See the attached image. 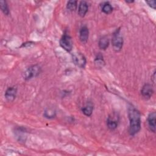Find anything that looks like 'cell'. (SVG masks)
Listing matches in <instances>:
<instances>
[{
	"instance_id": "obj_1",
	"label": "cell",
	"mask_w": 156,
	"mask_h": 156,
	"mask_svg": "<svg viewBox=\"0 0 156 156\" xmlns=\"http://www.w3.org/2000/svg\"><path fill=\"white\" fill-rule=\"evenodd\" d=\"M128 116L130 121L129 133L131 136H133L141 129V115L135 108L130 107L128 109Z\"/></svg>"
},
{
	"instance_id": "obj_2",
	"label": "cell",
	"mask_w": 156,
	"mask_h": 156,
	"mask_svg": "<svg viewBox=\"0 0 156 156\" xmlns=\"http://www.w3.org/2000/svg\"><path fill=\"white\" fill-rule=\"evenodd\" d=\"M112 43L113 50L115 51L118 52L121 50L123 46V38L121 34L119 29L116 30L113 34Z\"/></svg>"
},
{
	"instance_id": "obj_3",
	"label": "cell",
	"mask_w": 156,
	"mask_h": 156,
	"mask_svg": "<svg viewBox=\"0 0 156 156\" xmlns=\"http://www.w3.org/2000/svg\"><path fill=\"white\" fill-rule=\"evenodd\" d=\"M41 68L37 65H32L27 68L23 73V77L25 80H29L38 76L41 73Z\"/></svg>"
},
{
	"instance_id": "obj_4",
	"label": "cell",
	"mask_w": 156,
	"mask_h": 156,
	"mask_svg": "<svg viewBox=\"0 0 156 156\" xmlns=\"http://www.w3.org/2000/svg\"><path fill=\"white\" fill-rule=\"evenodd\" d=\"M73 41L71 37L65 34L60 40V44L62 48L68 52H70L73 49Z\"/></svg>"
},
{
	"instance_id": "obj_5",
	"label": "cell",
	"mask_w": 156,
	"mask_h": 156,
	"mask_svg": "<svg viewBox=\"0 0 156 156\" xmlns=\"http://www.w3.org/2000/svg\"><path fill=\"white\" fill-rule=\"evenodd\" d=\"M73 61L76 66L82 68L85 66L87 63L86 58L82 53L80 52H77L73 54Z\"/></svg>"
},
{
	"instance_id": "obj_6",
	"label": "cell",
	"mask_w": 156,
	"mask_h": 156,
	"mask_svg": "<svg viewBox=\"0 0 156 156\" xmlns=\"http://www.w3.org/2000/svg\"><path fill=\"white\" fill-rule=\"evenodd\" d=\"M119 116L118 114L113 113L108 116L107 119V126L110 130L115 129L118 125Z\"/></svg>"
},
{
	"instance_id": "obj_7",
	"label": "cell",
	"mask_w": 156,
	"mask_h": 156,
	"mask_svg": "<svg viewBox=\"0 0 156 156\" xmlns=\"http://www.w3.org/2000/svg\"><path fill=\"white\" fill-rule=\"evenodd\" d=\"M141 93L142 96L146 99H150L154 93V90L152 85L149 83L145 84L141 90Z\"/></svg>"
},
{
	"instance_id": "obj_8",
	"label": "cell",
	"mask_w": 156,
	"mask_h": 156,
	"mask_svg": "<svg viewBox=\"0 0 156 156\" xmlns=\"http://www.w3.org/2000/svg\"><path fill=\"white\" fill-rule=\"evenodd\" d=\"M17 89L14 87H9L7 89L5 93V98L9 102L13 101L16 96Z\"/></svg>"
},
{
	"instance_id": "obj_9",
	"label": "cell",
	"mask_w": 156,
	"mask_h": 156,
	"mask_svg": "<svg viewBox=\"0 0 156 156\" xmlns=\"http://www.w3.org/2000/svg\"><path fill=\"white\" fill-rule=\"evenodd\" d=\"M155 121H156V113L155 112H151L147 117V124L148 127L153 132H155Z\"/></svg>"
},
{
	"instance_id": "obj_10",
	"label": "cell",
	"mask_w": 156,
	"mask_h": 156,
	"mask_svg": "<svg viewBox=\"0 0 156 156\" xmlns=\"http://www.w3.org/2000/svg\"><path fill=\"white\" fill-rule=\"evenodd\" d=\"M89 37V30L87 26H83L80 28L79 32V38L82 43H86Z\"/></svg>"
},
{
	"instance_id": "obj_11",
	"label": "cell",
	"mask_w": 156,
	"mask_h": 156,
	"mask_svg": "<svg viewBox=\"0 0 156 156\" xmlns=\"http://www.w3.org/2000/svg\"><path fill=\"white\" fill-rule=\"evenodd\" d=\"M88 10V5L86 1H80L78 8V13L80 17H84Z\"/></svg>"
},
{
	"instance_id": "obj_12",
	"label": "cell",
	"mask_w": 156,
	"mask_h": 156,
	"mask_svg": "<svg viewBox=\"0 0 156 156\" xmlns=\"http://www.w3.org/2000/svg\"><path fill=\"white\" fill-rule=\"evenodd\" d=\"M98 45H99V47L100 49H101L102 50H105L109 45L108 38H107L106 37H103L101 38L99 40Z\"/></svg>"
},
{
	"instance_id": "obj_13",
	"label": "cell",
	"mask_w": 156,
	"mask_h": 156,
	"mask_svg": "<svg viewBox=\"0 0 156 156\" xmlns=\"http://www.w3.org/2000/svg\"><path fill=\"white\" fill-rule=\"evenodd\" d=\"M93 110V107L91 104H87L85 107H83L82 108V113L87 116H90L91 115Z\"/></svg>"
},
{
	"instance_id": "obj_14",
	"label": "cell",
	"mask_w": 156,
	"mask_h": 156,
	"mask_svg": "<svg viewBox=\"0 0 156 156\" xmlns=\"http://www.w3.org/2000/svg\"><path fill=\"white\" fill-rule=\"evenodd\" d=\"M102 11L105 14H110L113 11V7L108 2H105L102 5Z\"/></svg>"
},
{
	"instance_id": "obj_15",
	"label": "cell",
	"mask_w": 156,
	"mask_h": 156,
	"mask_svg": "<svg viewBox=\"0 0 156 156\" xmlns=\"http://www.w3.org/2000/svg\"><path fill=\"white\" fill-rule=\"evenodd\" d=\"M0 7L2 10V12L5 14V15H8L9 13V10L8 5L7 4V2L5 1L1 0L0 1Z\"/></svg>"
},
{
	"instance_id": "obj_16",
	"label": "cell",
	"mask_w": 156,
	"mask_h": 156,
	"mask_svg": "<svg viewBox=\"0 0 156 156\" xmlns=\"http://www.w3.org/2000/svg\"><path fill=\"white\" fill-rule=\"evenodd\" d=\"M77 7V2L76 1H69L68 2L66 8L70 11H74Z\"/></svg>"
},
{
	"instance_id": "obj_17",
	"label": "cell",
	"mask_w": 156,
	"mask_h": 156,
	"mask_svg": "<svg viewBox=\"0 0 156 156\" xmlns=\"http://www.w3.org/2000/svg\"><path fill=\"white\" fill-rule=\"evenodd\" d=\"M44 116L46 118H49V119L53 118H54L55 116V110H54L53 109H51V108L46 109V110L44 111Z\"/></svg>"
},
{
	"instance_id": "obj_18",
	"label": "cell",
	"mask_w": 156,
	"mask_h": 156,
	"mask_svg": "<svg viewBox=\"0 0 156 156\" xmlns=\"http://www.w3.org/2000/svg\"><path fill=\"white\" fill-rule=\"evenodd\" d=\"M94 63H95V65H97V66L98 67H102L103 66V65H104V61L103 60V57L101 55V54H99L96 59H95V61H94Z\"/></svg>"
},
{
	"instance_id": "obj_19",
	"label": "cell",
	"mask_w": 156,
	"mask_h": 156,
	"mask_svg": "<svg viewBox=\"0 0 156 156\" xmlns=\"http://www.w3.org/2000/svg\"><path fill=\"white\" fill-rule=\"evenodd\" d=\"M146 2L152 9H155V6H156V4H155V1H146Z\"/></svg>"
},
{
	"instance_id": "obj_20",
	"label": "cell",
	"mask_w": 156,
	"mask_h": 156,
	"mask_svg": "<svg viewBox=\"0 0 156 156\" xmlns=\"http://www.w3.org/2000/svg\"><path fill=\"white\" fill-rule=\"evenodd\" d=\"M133 2V1H126V2H127V3H132V2Z\"/></svg>"
}]
</instances>
